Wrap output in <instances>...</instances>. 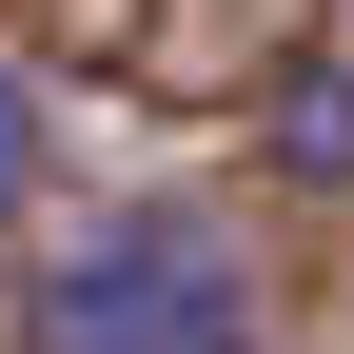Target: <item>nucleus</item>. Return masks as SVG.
<instances>
[{
	"label": "nucleus",
	"instance_id": "20e7f679",
	"mask_svg": "<svg viewBox=\"0 0 354 354\" xmlns=\"http://www.w3.org/2000/svg\"><path fill=\"white\" fill-rule=\"evenodd\" d=\"M216 354H256V335H216Z\"/></svg>",
	"mask_w": 354,
	"mask_h": 354
},
{
	"label": "nucleus",
	"instance_id": "7ed1b4c3",
	"mask_svg": "<svg viewBox=\"0 0 354 354\" xmlns=\"http://www.w3.org/2000/svg\"><path fill=\"white\" fill-rule=\"evenodd\" d=\"M20 197H39V99L0 79V216H20Z\"/></svg>",
	"mask_w": 354,
	"mask_h": 354
},
{
	"label": "nucleus",
	"instance_id": "f257e3e1",
	"mask_svg": "<svg viewBox=\"0 0 354 354\" xmlns=\"http://www.w3.org/2000/svg\"><path fill=\"white\" fill-rule=\"evenodd\" d=\"M39 354H216L236 335V236H216V216H99V236L59 256V276H39V315H20Z\"/></svg>",
	"mask_w": 354,
	"mask_h": 354
},
{
	"label": "nucleus",
	"instance_id": "f03ea898",
	"mask_svg": "<svg viewBox=\"0 0 354 354\" xmlns=\"http://www.w3.org/2000/svg\"><path fill=\"white\" fill-rule=\"evenodd\" d=\"M276 138H295V177H335V197H354V79H295Z\"/></svg>",
	"mask_w": 354,
	"mask_h": 354
}]
</instances>
